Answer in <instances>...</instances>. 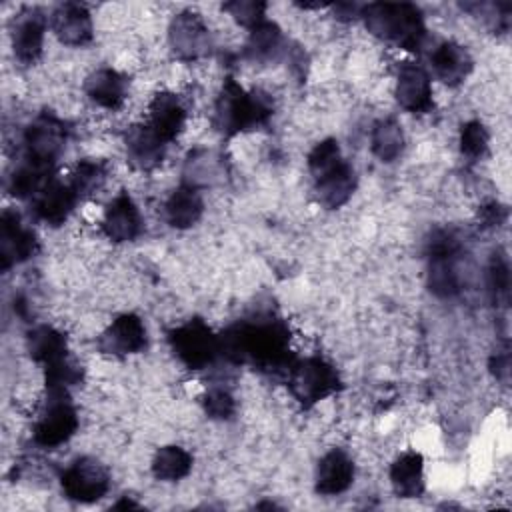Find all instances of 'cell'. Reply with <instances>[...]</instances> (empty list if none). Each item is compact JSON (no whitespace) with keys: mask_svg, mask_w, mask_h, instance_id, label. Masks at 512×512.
Masks as SVG:
<instances>
[{"mask_svg":"<svg viewBox=\"0 0 512 512\" xmlns=\"http://www.w3.org/2000/svg\"><path fill=\"white\" fill-rule=\"evenodd\" d=\"M456 258L458 256H428V288L438 298H452L460 292Z\"/></svg>","mask_w":512,"mask_h":512,"instance_id":"30","label":"cell"},{"mask_svg":"<svg viewBox=\"0 0 512 512\" xmlns=\"http://www.w3.org/2000/svg\"><path fill=\"white\" fill-rule=\"evenodd\" d=\"M334 10H336V18H340V20H350V18L360 16L362 6L352 4V2H342V4H336Z\"/></svg>","mask_w":512,"mask_h":512,"instance_id":"41","label":"cell"},{"mask_svg":"<svg viewBox=\"0 0 512 512\" xmlns=\"http://www.w3.org/2000/svg\"><path fill=\"white\" fill-rule=\"evenodd\" d=\"M184 176V182L196 188H200L202 184H212L222 176V158H218L210 150L190 152L184 166Z\"/></svg>","mask_w":512,"mask_h":512,"instance_id":"32","label":"cell"},{"mask_svg":"<svg viewBox=\"0 0 512 512\" xmlns=\"http://www.w3.org/2000/svg\"><path fill=\"white\" fill-rule=\"evenodd\" d=\"M46 390H70V386L80 384L82 366L68 354L48 366H44Z\"/></svg>","mask_w":512,"mask_h":512,"instance_id":"34","label":"cell"},{"mask_svg":"<svg viewBox=\"0 0 512 512\" xmlns=\"http://www.w3.org/2000/svg\"><path fill=\"white\" fill-rule=\"evenodd\" d=\"M166 144L176 140L186 124V108L182 100L172 92H158L148 104L146 122Z\"/></svg>","mask_w":512,"mask_h":512,"instance_id":"19","label":"cell"},{"mask_svg":"<svg viewBox=\"0 0 512 512\" xmlns=\"http://www.w3.org/2000/svg\"><path fill=\"white\" fill-rule=\"evenodd\" d=\"M218 350L226 362L250 364L270 376H288L296 362L286 322L270 314L228 326L218 334Z\"/></svg>","mask_w":512,"mask_h":512,"instance_id":"1","label":"cell"},{"mask_svg":"<svg viewBox=\"0 0 512 512\" xmlns=\"http://www.w3.org/2000/svg\"><path fill=\"white\" fill-rule=\"evenodd\" d=\"M146 328L136 314L116 316L98 336V350L106 356H128L146 348Z\"/></svg>","mask_w":512,"mask_h":512,"instance_id":"11","label":"cell"},{"mask_svg":"<svg viewBox=\"0 0 512 512\" xmlns=\"http://www.w3.org/2000/svg\"><path fill=\"white\" fill-rule=\"evenodd\" d=\"M370 148L382 162H394L404 150V132L394 118H380L370 132Z\"/></svg>","mask_w":512,"mask_h":512,"instance_id":"28","label":"cell"},{"mask_svg":"<svg viewBox=\"0 0 512 512\" xmlns=\"http://www.w3.org/2000/svg\"><path fill=\"white\" fill-rule=\"evenodd\" d=\"M356 182L358 178L354 168L348 162H344L340 168H336L328 176L314 182V194L318 204L328 210L340 208L352 198L356 190Z\"/></svg>","mask_w":512,"mask_h":512,"instance_id":"24","label":"cell"},{"mask_svg":"<svg viewBox=\"0 0 512 512\" xmlns=\"http://www.w3.org/2000/svg\"><path fill=\"white\" fill-rule=\"evenodd\" d=\"M490 368L494 372V376L502 382L508 380V372H510V354H508V346H504L502 350H498L490 362Z\"/></svg>","mask_w":512,"mask_h":512,"instance_id":"40","label":"cell"},{"mask_svg":"<svg viewBox=\"0 0 512 512\" xmlns=\"http://www.w3.org/2000/svg\"><path fill=\"white\" fill-rule=\"evenodd\" d=\"M274 112L272 98L262 90H244L236 80L228 78L214 104V128L230 138L240 132L264 126Z\"/></svg>","mask_w":512,"mask_h":512,"instance_id":"2","label":"cell"},{"mask_svg":"<svg viewBox=\"0 0 512 512\" xmlns=\"http://www.w3.org/2000/svg\"><path fill=\"white\" fill-rule=\"evenodd\" d=\"M54 168L24 158L8 176V192L16 198H34L54 176Z\"/></svg>","mask_w":512,"mask_h":512,"instance_id":"26","label":"cell"},{"mask_svg":"<svg viewBox=\"0 0 512 512\" xmlns=\"http://www.w3.org/2000/svg\"><path fill=\"white\" fill-rule=\"evenodd\" d=\"M390 484L400 498L424 494V458L420 452H404L390 466Z\"/></svg>","mask_w":512,"mask_h":512,"instance_id":"23","label":"cell"},{"mask_svg":"<svg viewBox=\"0 0 512 512\" xmlns=\"http://www.w3.org/2000/svg\"><path fill=\"white\" fill-rule=\"evenodd\" d=\"M124 144L130 166L140 172H150L158 168L164 160L168 146L148 124L130 126L124 134Z\"/></svg>","mask_w":512,"mask_h":512,"instance_id":"16","label":"cell"},{"mask_svg":"<svg viewBox=\"0 0 512 512\" xmlns=\"http://www.w3.org/2000/svg\"><path fill=\"white\" fill-rule=\"evenodd\" d=\"M26 348L32 360L48 366L64 356H68L66 336L52 326H36L26 336Z\"/></svg>","mask_w":512,"mask_h":512,"instance_id":"27","label":"cell"},{"mask_svg":"<svg viewBox=\"0 0 512 512\" xmlns=\"http://www.w3.org/2000/svg\"><path fill=\"white\" fill-rule=\"evenodd\" d=\"M226 12H230V16L246 26V28H254L260 22L266 20V4L264 2H256V0H236V2H228L222 6Z\"/></svg>","mask_w":512,"mask_h":512,"instance_id":"38","label":"cell"},{"mask_svg":"<svg viewBox=\"0 0 512 512\" xmlns=\"http://www.w3.org/2000/svg\"><path fill=\"white\" fill-rule=\"evenodd\" d=\"M488 292L494 304L506 306L510 294V268L502 254H494L488 264Z\"/></svg>","mask_w":512,"mask_h":512,"instance_id":"36","label":"cell"},{"mask_svg":"<svg viewBox=\"0 0 512 512\" xmlns=\"http://www.w3.org/2000/svg\"><path fill=\"white\" fill-rule=\"evenodd\" d=\"M108 176V166L104 160H94V158H86L80 160L72 174H70V186L74 188V192L78 194V198H88L92 194H96Z\"/></svg>","mask_w":512,"mask_h":512,"instance_id":"31","label":"cell"},{"mask_svg":"<svg viewBox=\"0 0 512 512\" xmlns=\"http://www.w3.org/2000/svg\"><path fill=\"white\" fill-rule=\"evenodd\" d=\"M114 508H138V504L136 502H132V500H122V502H118V504H114Z\"/></svg>","mask_w":512,"mask_h":512,"instance_id":"42","label":"cell"},{"mask_svg":"<svg viewBox=\"0 0 512 512\" xmlns=\"http://www.w3.org/2000/svg\"><path fill=\"white\" fill-rule=\"evenodd\" d=\"M100 228L112 242H130L142 232L140 210L128 192H120L106 204Z\"/></svg>","mask_w":512,"mask_h":512,"instance_id":"14","label":"cell"},{"mask_svg":"<svg viewBox=\"0 0 512 512\" xmlns=\"http://www.w3.org/2000/svg\"><path fill=\"white\" fill-rule=\"evenodd\" d=\"M50 28L66 46H84L94 36L90 12L80 2L58 4L50 14Z\"/></svg>","mask_w":512,"mask_h":512,"instance_id":"15","label":"cell"},{"mask_svg":"<svg viewBox=\"0 0 512 512\" xmlns=\"http://www.w3.org/2000/svg\"><path fill=\"white\" fill-rule=\"evenodd\" d=\"M46 16L36 6L22 8L12 20V48L22 64H34L42 56Z\"/></svg>","mask_w":512,"mask_h":512,"instance_id":"12","label":"cell"},{"mask_svg":"<svg viewBox=\"0 0 512 512\" xmlns=\"http://www.w3.org/2000/svg\"><path fill=\"white\" fill-rule=\"evenodd\" d=\"M126 88H128L126 76L114 68L94 70L84 82V90L88 98L94 104L108 110H116L122 106V102L126 100Z\"/></svg>","mask_w":512,"mask_h":512,"instance_id":"21","label":"cell"},{"mask_svg":"<svg viewBox=\"0 0 512 512\" xmlns=\"http://www.w3.org/2000/svg\"><path fill=\"white\" fill-rule=\"evenodd\" d=\"M192 470V456L182 446H162L152 458V474L162 482H176Z\"/></svg>","mask_w":512,"mask_h":512,"instance_id":"29","label":"cell"},{"mask_svg":"<svg viewBox=\"0 0 512 512\" xmlns=\"http://www.w3.org/2000/svg\"><path fill=\"white\" fill-rule=\"evenodd\" d=\"M360 18L370 34L380 40L394 42L408 52H420L426 40V26L418 6L400 2H372L362 6Z\"/></svg>","mask_w":512,"mask_h":512,"instance_id":"3","label":"cell"},{"mask_svg":"<svg viewBox=\"0 0 512 512\" xmlns=\"http://www.w3.org/2000/svg\"><path fill=\"white\" fill-rule=\"evenodd\" d=\"M38 252V238L16 212L4 210L0 218V264L4 270L30 260Z\"/></svg>","mask_w":512,"mask_h":512,"instance_id":"10","label":"cell"},{"mask_svg":"<svg viewBox=\"0 0 512 512\" xmlns=\"http://www.w3.org/2000/svg\"><path fill=\"white\" fill-rule=\"evenodd\" d=\"M488 130L484 128L482 122L478 120H470L466 124H462L460 128V152L462 156H466L468 160H478L486 154L488 150Z\"/></svg>","mask_w":512,"mask_h":512,"instance_id":"35","label":"cell"},{"mask_svg":"<svg viewBox=\"0 0 512 512\" xmlns=\"http://www.w3.org/2000/svg\"><path fill=\"white\" fill-rule=\"evenodd\" d=\"M202 212H204V200H202L200 188L190 186L186 182L178 186L164 204V214L168 224L178 230L194 226L200 220Z\"/></svg>","mask_w":512,"mask_h":512,"instance_id":"22","label":"cell"},{"mask_svg":"<svg viewBox=\"0 0 512 512\" xmlns=\"http://www.w3.org/2000/svg\"><path fill=\"white\" fill-rule=\"evenodd\" d=\"M168 344L174 356L190 370H204L220 356L218 334L200 318L172 328L168 332Z\"/></svg>","mask_w":512,"mask_h":512,"instance_id":"6","label":"cell"},{"mask_svg":"<svg viewBox=\"0 0 512 512\" xmlns=\"http://www.w3.org/2000/svg\"><path fill=\"white\" fill-rule=\"evenodd\" d=\"M430 64L434 76L448 86H458L472 72V58L468 50L452 40L440 42L430 52Z\"/></svg>","mask_w":512,"mask_h":512,"instance_id":"20","label":"cell"},{"mask_svg":"<svg viewBox=\"0 0 512 512\" xmlns=\"http://www.w3.org/2000/svg\"><path fill=\"white\" fill-rule=\"evenodd\" d=\"M282 50H284L282 30L274 22L264 20L250 30L248 42L244 46V56L252 62H274L282 54Z\"/></svg>","mask_w":512,"mask_h":512,"instance_id":"25","label":"cell"},{"mask_svg":"<svg viewBox=\"0 0 512 512\" xmlns=\"http://www.w3.org/2000/svg\"><path fill=\"white\" fill-rule=\"evenodd\" d=\"M354 482V462L352 458L340 450L332 448L326 452L316 466L314 488L322 496H336L346 492Z\"/></svg>","mask_w":512,"mask_h":512,"instance_id":"18","label":"cell"},{"mask_svg":"<svg viewBox=\"0 0 512 512\" xmlns=\"http://www.w3.org/2000/svg\"><path fill=\"white\" fill-rule=\"evenodd\" d=\"M202 408L214 420H228L236 412V400L224 386H212L202 396Z\"/></svg>","mask_w":512,"mask_h":512,"instance_id":"37","label":"cell"},{"mask_svg":"<svg viewBox=\"0 0 512 512\" xmlns=\"http://www.w3.org/2000/svg\"><path fill=\"white\" fill-rule=\"evenodd\" d=\"M68 140V128L52 112H40L24 130V150L28 160L54 168Z\"/></svg>","mask_w":512,"mask_h":512,"instance_id":"7","label":"cell"},{"mask_svg":"<svg viewBox=\"0 0 512 512\" xmlns=\"http://www.w3.org/2000/svg\"><path fill=\"white\" fill-rule=\"evenodd\" d=\"M398 104L406 112L426 114L434 108L432 100V82L428 72L412 62H406L398 70L396 88H394Z\"/></svg>","mask_w":512,"mask_h":512,"instance_id":"13","label":"cell"},{"mask_svg":"<svg viewBox=\"0 0 512 512\" xmlns=\"http://www.w3.org/2000/svg\"><path fill=\"white\" fill-rule=\"evenodd\" d=\"M506 216H508L506 206H502V204H498V202H490V204L482 206L480 212H478V218H480L482 226H486V228L500 226V224L506 220Z\"/></svg>","mask_w":512,"mask_h":512,"instance_id":"39","label":"cell"},{"mask_svg":"<svg viewBox=\"0 0 512 512\" xmlns=\"http://www.w3.org/2000/svg\"><path fill=\"white\" fill-rule=\"evenodd\" d=\"M60 486L66 498L90 504L106 496L110 488V474L96 458L82 456L62 472Z\"/></svg>","mask_w":512,"mask_h":512,"instance_id":"8","label":"cell"},{"mask_svg":"<svg viewBox=\"0 0 512 512\" xmlns=\"http://www.w3.org/2000/svg\"><path fill=\"white\" fill-rule=\"evenodd\" d=\"M78 428V412L68 390H46V398L38 410L32 436L42 448H56L68 442Z\"/></svg>","mask_w":512,"mask_h":512,"instance_id":"5","label":"cell"},{"mask_svg":"<svg viewBox=\"0 0 512 512\" xmlns=\"http://www.w3.org/2000/svg\"><path fill=\"white\" fill-rule=\"evenodd\" d=\"M168 42L178 60L192 62L204 58L212 48L210 30L196 12H180L172 18L168 28Z\"/></svg>","mask_w":512,"mask_h":512,"instance_id":"9","label":"cell"},{"mask_svg":"<svg viewBox=\"0 0 512 512\" xmlns=\"http://www.w3.org/2000/svg\"><path fill=\"white\" fill-rule=\"evenodd\" d=\"M344 162L346 160L342 158V150L334 138H326V140L318 142L308 154V170H310L314 182L328 176L330 172L340 168Z\"/></svg>","mask_w":512,"mask_h":512,"instance_id":"33","label":"cell"},{"mask_svg":"<svg viewBox=\"0 0 512 512\" xmlns=\"http://www.w3.org/2000/svg\"><path fill=\"white\" fill-rule=\"evenodd\" d=\"M78 194L74 192V188L70 186V182H60L56 178H52L34 198H32V206L36 216L50 224V226H60L64 224L70 214L74 212L76 204H78Z\"/></svg>","mask_w":512,"mask_h":512,"instance_id":"17","label":"cell"},{"mask_svg":"<svg viewBox=\"0 0 512 512\" xmlns=\"http://www.w3.org/2000/svg\"><path fill=\"white\" fill-rule=\"evenodd\" d=\"M286 380L292 396L304 408L322 402L324 398L338 392L342 386L338 370L322 356H308L296 360Z\"/></svg>","mask_w":512,"mask_h":512,"instance_id":"4","label":"cell"}]
</instances>
